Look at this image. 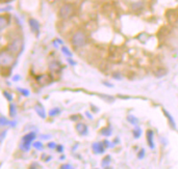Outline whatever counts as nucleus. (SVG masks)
<instances>
[{"label": "nucleus", "mask_w": 178, "mask_h": 169, "mask_svg": "<svg viewBox=\"0 0 178 169\" xmlns=\"http://www.w3.org/2000/svg\"><path fill=\"white\" fill-rule=\"evenodd\" d=\"M8 52H11V54H20L23 50V40L21 38H15L10 42V44L8 45Z\"/></svg>", "instance_id": "obj_1"}, {"label": "nucleus", "mask_w": 178, "mask_h": 169, "mask_svg": "<svg viewBox=\"0 0 178 169\" xmlns=\"http://www.w3.org/2000/svg\"><path fill=\"white\" fill-rule=\"evenodd\" d=\"M74 15V5L71 3H65L59 11V16L63 20H69Z\"/></svg>", "instance_id": "obj_2"}, {"label": "nucleus", "mask_w": 178, "mask_h": 169, "mask_svg": "<svg viewBox=\"0 0 178 169\" xmlns=\"http://www.w3.org/2000/svg\"><path fill=\"white\" fill-rule=\"evenodd\" d=\"M87 38L84 31H77L72 36V45L76 48H81L87 45Z\"/></svg>", "instance_id": "obj_3"}, {"label": "nucleus", "mask_w": 178, "mask_h": 169, "mask_svg": "<svg viewBox=\"0 0 178 169\" xmlns=\"http://www.w3.org/2000/svg\"><path fill=\"white\" fill-rule=\"evenodd\" d=\"M14 62H15L14 54L8 52V50H3V51L0 53V65H1L2 67H10Z\"/></svg>", "instance_id": "obj_4"}, {"label": "nucleus", "mask_w": 178, "mask_h": 169, "mask_svg": "<svg viewBox=\"0 0 178 169\" xmlns=\"http://www.w3.org/2000/svg\"><path fill=\"white\" fill-rule=\"evenodd\" d=\"M28 24H29V27H30V30L33 33L38 34L40 32V23H39L38 20L31 18V19L28 20Z\"/></svg>", "instance_id": "obj_5"}, {"label": "nucleus", "mask_w": 178, "mask_h": 169, "mask_svg": "<svg viewBox=\"0 0 178 169\" xmlns=\"http://www.w3.org/2000/svg\"><path fill=\"white\" fill-rule=\"evenodd\" d=\"M8 25H10V17H6L5 15H2L0 17V30L3 31Z\"/></svg>", "instance_id": "obj_6"}, {"label": "nucleus", "mask_w": 178, "mask_h": 169, "mask_svg": "<svg viewBox=\"0 0 178 169\" xmlns=\"http://www.w3.org/2000/svg\"><path fill=\"white\" fill-rule=\"evenodd\" d=\"M61 68V63L59 62V61L56 60H53L50 62L49 65V70L52 71V72H57V71Z\"/></svg>", "instance_id": "obj_7"}, {"label": "nucleus", "mask_w": 178, "mask_h": 169, "mask_svg": "<svg viewBox=\"0 0 178 169\" xmlns=\"http://www.w3.org/2000/svg\"><path fill=\"white\" fill-rule=\"evenodd\" d=\"M62 51H63L64 54H66V55L68 56V57H72V53H71L70 50H69L67 47H63V48H62Z\"/></svg>", "instance_id": "obj_8"}, {"label": "nucleus", "mask_w": 178, "mask_h": 169, "mask_svg": "<svg viewBox=\"0 0 178 169\" xmlns=\"http://www.w3.org/2000/svg\"><path fill=\"white\" fill-rule=\"evenodd\" d=\"M166 70H164V68H161L159 70V72H157L156 73V76H158V77H161V76H164V75H166Z\"/></svg>", "instance_id": "obj_9"}]
</instances>
